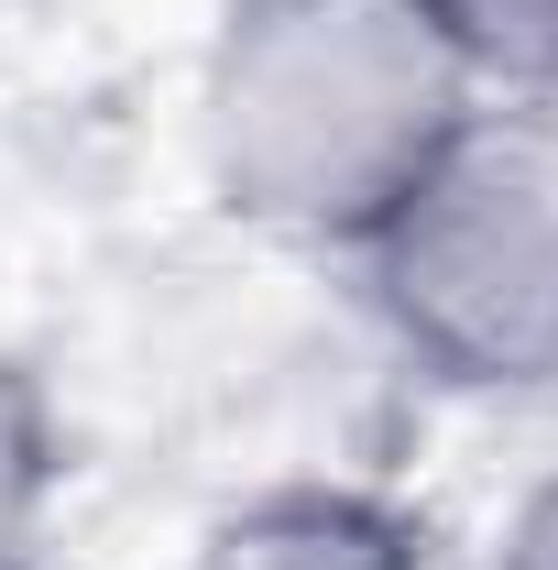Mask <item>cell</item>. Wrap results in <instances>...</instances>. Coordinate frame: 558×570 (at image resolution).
<instances>
[{
	"mask_svg": "<svg viewBox=\"0 0 558 570\" xmlns=\"http://www.w3.org/2000/svg\"><path fill=\"white\" fill-rule=\"evenodd\" d=\"M67 406L44 384V362L0 341V570H33L56 538V504H67Z\"/></svg>",
	"mask_w": 558,
	"mask_h": 570,
	"instance_id": "obj_4",
	"label": "cell"
},
{
	"mask_svg": "<svg viewBox=\"0 0 558 570\" xmlns=\"http://www.w3.org/2000/svg\"><path fill=\"white\" fill-rule=\"evenodd\" d=\"M417 11L482 99L558 110V0H417Z\"/></svg>",
	"mask_w": 558,
	"mask_h": 570,
	"instance_id": "obj_5",
	"label": "cell"
},
{
	"mask_svg": "<svg viewBox=\"0 0 558 570\" xmlns=\"http://www.w3.org/2000/svg\"><path fill=\"white\" fill-rule=\"evenodd\" d=\"M187 570H438V527L383 483H263L198 527Z\"/></svg>",
	"mask_w": 558,
	"mask_h": 570,
	"instance_id": "obj_3",
	"label": "cell"
},
{
	"mask_svg": "<svg viewBox=\"0 0 558 570\" xmlns=\"http://www.w3.org/2000/svg\"><path fill=\"white\" fill-rule=\"evenodd\" d=\"M482 570H558V472H537L526 494L504 504V527H492Z\"/></svg>",
	"mask_w": 558,
	"mask_h": 570,
	"instance_id": "obj_6",
	"label": "cell"
},
{
	"mask_svg": "<svg viewBox=\"0 0 558 570\" xmlns=\"http://www.w3.org/2000/svg\"><path fill=\"white\" fill-rule=\"evenodd\" d=\"M482 110L417 0H219L198 56V176L241 230L361 253Z\"/></svg>",
	"mask_w": 558,
	"mask_h": 570,
	"instance_id": "obj_1",
	"label": "cell"
},
{
	"mask_svg": "<svg viewBox=\"0 0 558 570\" xmlns=\"http://www.w3.org/2000/svg\"><path fill=\"white\" fill-rule=\"evenodd\" d=\"M350 275L417 384L471 406L558 395V110L482 99Z\"/></svg>",
	"mask_w": 558,
	"mask_h": 570,
	"instance_id": "obj_2",
	"label": "cell"
}]
</instances>
